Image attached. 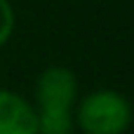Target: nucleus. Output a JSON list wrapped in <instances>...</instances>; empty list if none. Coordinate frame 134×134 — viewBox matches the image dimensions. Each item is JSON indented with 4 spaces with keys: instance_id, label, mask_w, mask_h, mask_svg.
<instances>
[{
    "instance_id": "2",
    "label": "nucleus",
    "mask_w": 134,
    "mask_h": 134,
    "mask_svg": "<svg viewBox=\"0 0 134 134\" xmlns=\"http://www.w3.org/2000/svg\"><path fill=\"white\" fill-rule=\"evenodd\" d=\"M78 125L85 134H125L132 125V106L115 90L90 92L80 101Z\"/></svg>"
},
{
    "instance_id": "1",
    "label": "nucleus",
    "mask_w": 134,
    "mask_h": 134,
    "mask_svg": "<svg viewBox=\"0 0 134 134\" xmlns=\"http://www.w3.org/2000/svg\"><path fill=\"white\" fill-rule=\"evenodd\" d=\"M78 97L75 73L66 66H49L35 80L38 134H71L73 104Z\"/></svg>"
},
{
    "instance_id": "3",
    "label": "nucleus",
    "mask_w": 134,
    "mask_h": 134,
    "mask_svg": "<svg viewBox=\"0 0 134 134\" xmlns=\"http://www.w3.org/2000/svg\"><path fill=\"white\" fill-rule=\"evenodd\" d=\"M0 134H38L35 108L9 90H0Z\"/></svg>"
},
{
    "instance_id": "4",
    "label": "nucleus",
    "mask_w": 134,
    "mask_h": 134,
    "mask_svg": "<svg viewBox=\"0 0 134 134\" xmlns=\"http://www.w3.org/2000/svg\"><path fill=\"white\" fill-rule=\"evenodd\" d=\"M14 9L9 5V0H0V47H5V42L12 38L14 33Z\"/></svg>"
}]
</instances>
